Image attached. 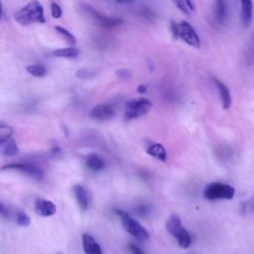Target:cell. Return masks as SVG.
I'll return each mask as SVG.
<instances>
[{"label": "cell", "mask_w": 254, "mask_h": 254, "mask_svg": "<svg viewBox=\"0 0 254 254\" xmlns=\"http://www.w3.org/2000/svg\"><path fill=\"white\" fill-rule=\"evenodd\" d=\"M152 107V102L145 97L131 98L125 102L124 119L129 121L147 114Z\"/></svg>", "instance_id": "3"}, {"label": "cell", "mask_w": 254, "mask_h": 254, "mask_svg": "<svg viewBox=\"0 0 254 254\" xmlns=\"http://www.w3.org/2000/svg\"><path fill=\"white\" fill-rule=\"evenodd\" d=\"M214 16L219 24H224L227 18V4L226 0H215Z\"/></svg>", "instance_id": "17"}, {"label": "cell", "mask_w": 254, "mask_h": 254, "mask_svg": "<svg viewBox=\"0 0 254 254\" xmlns=\"http://www.w3.org/2000/svg\"><path fill=\"white\" fill-rule=\"evenodd\" d=\"M248 207L251 209V210H254V196L249 200V203H248Z\"/></svg>", "instance_id": "33"}, {"label": "cell", "mask_w": 254, "mask_h": 254, "mask_svg": "<svg viewBox=\"0 0 254 254\" xmlns=\"http://www.w3.org/2000/svg\"><path fill=\"white\" fill-rule=\"evenodd\" d=\"M55 29L65 40V42L67 44H69L71 47H73L75 45V43H76L75 38H74V36L70 32H68L66 29H64V28H63L61 26H56Z\"/></svg>", "instance_id": "21"}, {"label": "cell", "mask_w": 254, "mask_h": 254, "mask_svg": "<svg viewBox=\"0 0 254 254\" xmlns=\"http://www.w3.org/2000/svg\"><path fill=\"white\" fill-rule=\"evenodd\" d=\"M137 91L139 93H145L147 91V86L145 84H140L138 87H137Z\"/></svg>", "instance_id": "32"}, {"label": "cell", "mask_w": 254, "mask_h": 254, "mask_svg": "<svg viewBox=\"0 0 254 254\" xmlns=\"http://www.w3.org/2000/svg\"><path fill=\"white\" fill-rule=\"evenodd\" d=\"M73 191H74L75 199L80 209L83 211L86 210L88 207V196L85 189L80 185H75L73 187Z\"/></svg>", "instance_id": "15"}, {"label": "cell", "mask_w": 254, "mask_h": 254, "mask_svg": "<svg viewBox=\"0 0 254 254\" xmlns=\"http://www.w3.org/2000/svg\"><path fill=\"white\" fill-rule=\"evenodd\" d=\"M3 170H15V171H19L22 172L24 174H27L29 176H32L34 178L37 179H42L44 176L43 171L33 165L30 164H24V163H11L8 165H5L2 167Z\"/></svg>", "instance_id": "8"}, {"label": "cell", "mask_w": 254, "mask_h": 254, "mask_svg": "<svg viewBox=\"0 0 254 254\" xmlns=\"http://www.w3.org/2000/svg\"><path fill=\"white\" fill-rule=\"evenodd\" d=\"M213 82L215 84V86L217 87L218 93H219V97L221 100V104L223 106L224 109H228L231 106L232 103V99H231V94L229 91V88L219 79L214 78Z\"/></svg>", "instance_id": "12"}, {"label": "cell", "mask_w": 254, "mask_h": 254, "mask_svg": "<svg viewBox=\"0 0 254 254\" xmlns=\"http://www.w3.org/2000/svg\"><path fill=\"white\" fill-rule=\"evenodd\" d=\"M178 39H181L186 44L195 49H199L201 46L200 39L196 31L188 21L185 20L178 24Z\"/></svg>", "instance_id": "6"}, {"label": "cell", "mask_w": 254, "mask_h": 254, "mask_svg": "<svg viewBox=\"0 0 254 254\" xmlns=\"http://www.w3.org/2000/svg\"><path fill=\"white\" fill-rule=\"evenodd\" d=\"M14 132V129L12 126L5 122H0V143L7 142L12 134Z\"/></svg>", "instance_id": "19"}, {"label": "cell", "mask_w": 254, "mask_h": 254, "mask_svg": "<svg viewBox=\"0 0 254 254\" xmlns=\"http://www.w3.org/2000/svg\"><path fill=\"white\" fill-rule=\"evenodd\" d=\"M146 152L150 156H152L162 162H165L167 160V152H166L164 146L160 143H150L146 148Z\"/></svg>", "instance_id": "14"}, {"label": "cell", "mask_w": 254, "mask_h": 254, "mask_svg": "<svg viewBox=\"0 0 254 254\" xmlns=\"http://www.w3.org/2000/svg\"><path fill=\"white\" fill-rule=\"evenodd\" d=\"M16 222L21 226H28L31 222V219L25 212L18 211L16 214Z\"/></svg>", "instance_id": "23"}, {"label": "cell", "mask_w": 254, "mask_h": 254, "mask_svg": "<svg viewBox=\"0 0 254 254\" xmlns=\"http://www.w3.org/2000/svg\"><path fill=\"white\" fill-rule=\"evenodd\" d=\"M126 1H129V0H117V2L121 3V2H126Z\"/></svg>", "instance_id": "35"}, {"label": "cell", "mask_w": 254, "mask_h": 254, "mask_svg": "<svg viewBox=\"0 0 254 254\" xmlns=\"http://www.w3.org/2000/svg\"><path fill=\"white\" fill-rule=\"evenodd\" d=\"M15 21L23 26L46 22L44 15V8L38 0H32L14 14Z\"/></svg>", "instance_id": "1"}, {"label": "cell", "mask_w": 254, "mask_h": 254, "mask_svg": "<svg viewBox=\"0 0 254 254\" xmlns=\"http://www.w3.org/2000/svg\"><path fill=\"white\" fill-rule=\"evenodd\" d=\"M3 18V6H2V3L0 1V20Z\"/></svg>", "instance_id": "34"}, {"label": "cell", "mask_w": 254, "mask_h": 254, "mask_svg": "<svg viewBox=\"0 0 254 254\" xmlns=\"http://www.w3.org/2000/svg\"><path fill=\"white\" fill-rule=\"evenodd\" d=\"M166 227L169 233L176 238L180 247L182 248L190 247L191 243V237L189 231L182 224V221L177 214H172L168 218L166 222Z\"/></svg>", "instance_id": "2"}, {"label": "cell", "mask_w": 254, "mask_h": 254, "mask_svg": "<svg viewBox=\"0 0 254 254\" xmlns=\"http://www.w3.org/2000/svg\"><path fill=\"white\" fill-rule=\"evenodd\" d=\"M19 153V149L17 146V143L15 140H10L7 142L4 150H3V154L6 156H15Z\"/></svg>", "instance_id": "22"}, {"label": "cell", "mask_w": 254, "mask_h": 254, "mask_svg": "<svg viewBox=\"0 0 254 254\" xmlns=\"http://www.w3.org/2000/svg\"><path fill=\"white\" fill-rule=\"evenodd\" d=\"M241 20L244 27H249L253 19V4L251 0H240Z\"/></svg>", "instance_id": "13"}, {"label": "cell", "mask_w": 254, "mask_h": 254, "mask_svg": "<svg viewBox=\"0 0 254 254\" xmlns=\"http://www.w3.org/2000/svg\"><path fill=\"white\" fill-rule=\"evenodd\" d=\"M0 215L3 216V217H8L9 216V213H8V210L5 208V206L1 203L0 201Z\"/></svg>", "instance_id": "31"}, {"label": "cell", "mask_w": 254, "mask_h": 254, "mask_svg": "<svg viewBox=\"0 0 254 254\" xmlns=\"http://www.w3.org/2000/svg\"><path fill=\"white\" fill-rule=\"evenodd\" d=\"M136 210H137V213L140 214V215H146L149 211V209L146 205H139Z\"/></svg>", "instance_id": "30"}, {"label": "cell", "mask_w": 254, "mask_h": 254, "mask_svg": "<svg viewBox=\"0 0 254 254\" xmlns=\"http://www.w3.org/2000/svg\"><path fill=\"white\" fill-rule=\"evenodd\" d=\"M76 77L78 78H81V79H85V78H89L93 75V71L90 70V69H87V68H81L79 70H77L76 72Z\"/></svg>", "instance_id": "25"}, {"label": "cell", "mask_w": 254, "mask_h": 254, "mask_svg": "<svg viewBox=\"0 0 254 254\" xmlns=\"http://www.w3.org/2000/svg\"><path fill=\"white\" fill-rule=\"evenodd\" d=\"M51 13H52L53 18H55V19L61 18L62 14H63L61 6L59 4H57L56 2H52V4H51Z\"/></svg>", "instance_id": "24"}, {"label": "cell", "mask_w": 254, "mask_h": 254, "mask_svg": "<svg viewBox=\"0 0 254 254\" xmlns=\"http://www.w3.org/2000/svg\"><path fill=\"white\" fill-rule=\"evenodd\" d=\"M173 1H174L175 5H176L182 12H184L185 14H189V13L190 12V9L188 8L187 4H186V0H173Z\"/></svg>", "instance_id": "26"}, {"label": "cell", "mask_w": 254, "mask_h": 254, "mask_svg": "<svg viewBox=\"0 0 254 254\" xmlns=\"http://www.w3.org/2000/svg\"><path fill=\"white\" fill-rule=\"evenodd\" d=\"M116 74L120 77V78H123V79H127L130 75L129 71L127 69H118L116 71Z\"/></svg>", "instance_id": "28"}, {"label": "cell", "mask_w": 254, "mask_h": 254, "mask_svg": "<svg viewBox=\"0 0 254 254\" xmlns=\"http://www.w3.org/2000/svg\"><path fill=\"white\" fill-rule=\"evenodd\" d=\"M26 70L33 76H36V77H42L46 74V67L43 65V64H31V65H28L26 67Z\"/></svg>", "instance_id": "20"}, {"label": "cell", "mask_w": 254, "mask_h": 254, "mask_svg": "<svg viewBox=\"0 0 254 254\" xmlns=\"http://www.w3.org/2000/svg\"><path fill=\"white\" fill-rule=\"evenodd\" d=\"M84 10L91 15V17L94 19V21L104 27V28H112L115 26H118L120 24L123 23V20L119 17H109L106 15H103L101 13H99L98 11H96L93 7H90L88 5H84Z\"/></svg>", "instance_id": "7"}, {"label": "cell", "mask_w": 254, "mask_h": 254, "mask_svg": "<svg viewBox=\"0 0 254 254\" xmlns=\"http://www.w3.org/2000/svg\"><path fill=\"white\" fill-rule=\"evenodd\" d=\"M171 31H172L174 39L177 40L178 39V24L174 21L171 22Z\"/></svg>", "instance_id": "29"}, {"label": "cell", "mask_w": 254, "mask_h": 254, "mask_svg": "<svg viewBox=\"0 0 254 254\" xmlns=\"http://www.w3.org/2000/svg\"><path fill=\"white\" fill-rule=\"evenodd\" d=\"M35 210L39 215L46 217V216L54 215L57 211V206L52 200L40 198L36 200Z\"/></svg>", "instance_id": "10"}, {"label": "cell", "mask_w": 254, "mask_h": 254, "mask_svg": "<svg viewBox=\"0 0 254 254\" xmlns=\"http://www.w3.org/2000/svg\"><path fill=\"white\" fill-rule=\"evenodd\" d=\"M115 212L120 217L124 229L134 238H136L139 241H145L149 239L150 235L148 231L142 226V224L139 221H137L136 219L131 217L127 212L121 209H115Z\"/></svg>", "instance_id": "4"}, {"label": "cell", "mask_w": 254, "mask_h": 254, "mask_svg": "<svg viewBox=\"0 0 254 254\" xmlns=\"http://www.w3.org/2000/svg\"><path fill=\"white\" fill-rule=\"evenodd\" d=\"M82 249L85 254H103L100 245L88 233H83L81 236Z\"/></svg>", "instance_id": "11"}, {"label": "cell", "mask_w": 254, "mask_h": 254, "mask_svg": "<svg viewBox=\"0 0 254 254\" xmlns=\"http://www.w3.org/2000/svg\"><path fill=\"white\" fill-rule=\"evenodd\" d=\"M235 194V189L223 183H210L203 190V196L208 200L231 199Z\"/></svg>", "instance_id": "5"}, {"label": "cell", "mask_w": 254, "mask_h": 254, "mask_svg": "<svg viewBox=\"0 0 254 254\" xmlns=\"http://www.w3.org/2000/svg\"><path fill=\"white\" fill-rule=\"evenodd\" d=\"M85 164L87 168L93 172H99L105 167V162L97 154H89L85 159Z\"/></svg>", "instance_id": "16"}, {"label": "cell", "mask_w": 254, "mask_h": 254, "mask_svg": "<svg viewBox=\"0 0 254 254\" xmlns=\"http://www.w3.org/2000/svg\"><path fill=\"white\" fill-rule=\"evenodd\" d=\"M53 56L57 58H64V59H74L78 56V51L75 48H63L57 49L53 51Z\"/></svg>", "instance_id": "18"}, {"label": "cell", "mask_w": 254, "mask_h": 254, "mask_svg": "<svg viewBox=\"0 0 254 254\" xmlns=\"http://www.w3.org/2000/svg\"><path fill=\"white\" fill-rule=\"evenodd\" d=\"M115 114L114 107L108 103H99L95 105L90 111L92 118L100 121H105L112 118Z\"/></svg>", "instance_id": "9"}, {"label": "cell", "mask_w": 254, "mask_h": 254, "mask_svg": "<svg viewBox=\"0 0 254 254\" xmlns=\"http://www.w3.org/2000/svg\"><path fill=\"white\" fill-rule=\"evenodd\" d=\"M128 247H129L130 251L132 252V254H145V252L135 243H129Z\"/></svg>", "instance_id": "27"}]
</instances>
